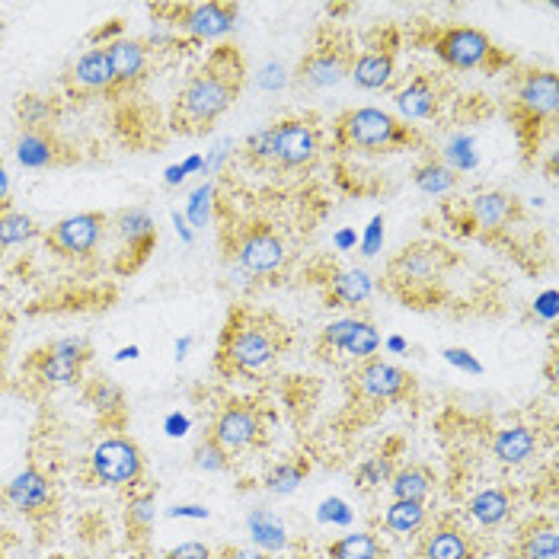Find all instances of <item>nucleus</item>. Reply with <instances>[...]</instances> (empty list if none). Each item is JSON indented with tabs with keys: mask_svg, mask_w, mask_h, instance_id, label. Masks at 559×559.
<instances>
[{
	"mask_svg": "<svg viewBox=\"0 0 559 559\" xmlns=\"http://www.w3.org/2000/svg\"><path fill=\"white\" fill-rule=\"evenodd\" d=\"M247 84V61L237 48L221 45L209 55V61L189 74L176 96L173 129L186 134L209 131L217 119L237 103L240 90Z\"/></svg>",
	"mask_w": 559,
	"mask_h": 559,
	"instance_id": "f257e3e1",
	"label": "nucleus"
},
{
	"mask_svg": "<svg viewBox=\"0 0 559 559\" xmlns=\"http://www.w3.org/2000/svg\"><path fill=\"white\" fill-rule=\"evenodd\" d=\"M288 345H292V333L275 313L234 307L221 330L215 368L224 378L257 381L278 365Z\"/></svg>",
	"mask_w": 559,
	"mask_h": 559,
	"instance_id": "f03ea898",
	"label": "nucleus"
},
{
	"mask_svg": "<svg viewBox=\"0 0 559 559\" xmlns=\"http://www.w3.org/2000/svg\"><path fill=\"white\" fill-rule=\"evenodd\" d=\"M336 141L343 147L361 151V154H393V151H406V147L423 144V138L416 134L413 126L400 122L396 116H390L384 109H374V106L343 112L336 119Z\"/></svg>",
	"mask_w": 559,
	"mask_h": 559,
	"instance_id": "7ed1b4c3",
	"label": "nucleus"
},
{
	"mask_svg": "<svg viewBox=\"0 0 559 559\" xmlns=\"http://www.w3.org/2000/svg\"><path fill=\"white\" fill-rule=\"evenodd\" d=\"M457 265V257L435 240H419L403 247L396 257L390 259L388 278L390 288L403 295L406 301H416L423 295H431L435 285Z\"/></svg>",
	"mask_w": 559,
	"mask_h": 559,
	"instance_id": "20e7f679",
	"label": "nucleus"
},
{
	"mask_svg": "<svg viewBox=\"0 0 559 559\" xmlns=\"http://www.w3.org/2000/svg\"><path fill=\"white\" fill-rule=\"evenodd\" d=\"M265 131H269V147H272V167L278 170H307L317 164L323 151V134L313 116L282 119Z\"/></svg>",
	"mask_w": 559,
	"mask_h": 559,
	"instance_id": "39448f33",
	"label": "nucleus"
},
{
	"mask_svg": "<svg viewBox=\"0 0 559 559\" xmlns=\"http://www.w3.org/2000/svg\"><path fill=\"white\" fill-rule=\"evenodd\" d=\"M90 476L109 489H134L144 479V454L126 435H109L90 451Z\"/></svg>",
	"mask_w": 559,
	"mask_h": 559,
	"instance_id": "423d86ee",
	"label": "nucleus"
},
{
	"mask_svg": "<svg viewBox=\"0 0 559 559\" xmlns=\"http://www.w3.org/2000/svg\"><path fill=\"white\" fill-rule=\"evenodd\" d=\"M431 51L435 58L451 71H476L486 68L496 55L492 39L476 26H441L431 33Z\"/></svg>",
	"mask_w": 559,
	"mask_h": 559,
	"instance_id": "0eeeda50",
	"label": "nucleus"
},
{
	"mask_svg": "<svg viewBox=\"0 0 559 559\" xmlns=\"http://www.w3.org/2000/svg\"><path fill=\"white\" fill-rule=\"evenodd\" d=\"M234 259L250 272V275H275L285 265V243L278 237V230L265 221H250L234 234L230 243Z\"/></svg>",
	"mask_w": 559,
	"mask_h": 559,
	"instance_id": "6e6552de",
	"label": "nucleus"
},
{
	"mask_svg": "<svg viewBox=\"0 0 559 559\" xmlns=\"http://www.w3.org/2000/svg\"><path fill=\"white\" fill-rule=\"evenodd\" d=\"M86 361H90V343L84 336H64L36 352L29 368L45 388H71L81 381Z\"/></svg>",
	"mask_w": 559,
	"mask_h": 559,
	"instance_id": "1a4fd4ad",
	"label": "nucleus"
},
{
	"mask_svg": "<svg viewBox=\"0 0 559 559\" xmlns=\"http://www.w3.org/2000/svg\"><path fill=\"white\" fill-rule=\"evenodd\" d=\"M106 227H109V217L103 212H81V215L61 217L58 224H51L45 230V243L58 257L84 259L99 247Z\"/></svg>",
	"mask_w": 559,
	"mask_h": 559,
	"instance_id": "9d476101",
	"label": "nucleus"
},
{
	"mask_svg": "<svg viewBox=\"0 0 559 559\" xmlns=\"http://www.w3.org/2000/svg\"><path fill=\"white\" fill-rule=\"evenodd\" d=\"M317 348H320V355H343V358H355V361H368L381 348V333L365 317H343L320 330Z\"/></svg>",
	"mask_w": 559,
	"mask_h": 559,
	"instance_id": "9b49d317",
	"label": "nucleus"
},
{
	"mask_svg": "<svg viewBox=\"0 0 559 559\" xmlns=\"http://www.w3.org/2000/svg\"><path fill=\"white\" fill-rule=\"evenodd\" d=\"M352 390L365 403H396L413 390V374L390 365L384 358H368L352 371Z\"/></svg>",
	"mask_w": 559,
	"mask_h": 559,
	"instance_id": "f8f14e48",
	"label": "nucleus"
},
{
	"mask_svg": "<svg viewBox=\"0 0 559 559\" xmlns=\"http://www.w3.org/2000/svg\"><path fill=\"white\" fill-rule=\"evenodd\" d=\"M352 61H355V55L348 51V43H343V39H323V43H317L304 55L295 81L307 86V90H330V86L343 84L345 78H348Z\"/></svg>",
	"mask_w": 559,
	"mask_h": 559,
	"instance_id": "ddd939ff",
	"label": "nucleus"
},
{
	"mask_svg": "<svg viewBox=\"0 0 559 559\" xmlns=\"http://www.w3.org/2000/svg\"><path fill=\"white\" fill-rule=\"evenodd\" d=\"M559 106V78L557 71L531 68L518 78L515 84V116L527 122H550Z\"/></svg>",
	"mask_w": 559,
	"mask_h": 559,
	"instance_id": "4468645a",
	"label": "nucleus"
},
{
	"mask_svg": "<svg viewBox=\"0 0 559 559\" xmlns=\"http://www.w3.org/2000/svg\"><path fill=\"white\" fill-rule=\"evenodd\" d=\"M209 438H215L230 457L240 451H250L262 438V416H259V409L247 406V403H224L217 409Z\"/></svg>",
	"mask_w": 559,
	"mask_h": 559,
	"instance_id": "2eb2a0df",
	"label": "nucleus"
},
{
	"mask_svg": "<svg viewBox=\"0 0 559 559\" xmlns=\"http://www.w3.org/2000/svg\"><path fill=\"white\" fill-rule=\"evenodd\" d=\"M176 26L199 39V43H215L234 33L237 26V7L234 3H217V0H205V3H186L176 7Z\"/></svg>",
	"mask_w": 559,
	"mask_h": 559,
	"instance_id": "dca6fc26",
	"label": "nucleus"
},
{
	"mask_svg": "<svg viewBox=\"0 0 559 559\" xmlns=\"http://www.w3.org/2000/svg\"><path fill=\"white\" fill-rule=\"evenodd\" d=\"M3 499L20 515H45L55 502V489L39 467H26L3 486Z\"/></svg>",
	"mask_w": 559,
	"mask_h": 559,
	"instance_id": "f3484780",
	"label": "nucleus"
},
{
	"mask_svg": "<svg viewBox=\"0 0 559 559\" xmlns=\"http://www.w3.org/2000/svg\"><path fill=\"white\" fill-rule=\"evenodd\" d=\"M518 217L515 195L502 192V189H486L476 192L474 199L467 202V221L474 224L479 234H499L506 227H512V221Z\"/></svg>",
	"mask_w": 559,
	"mask_h": 559,
	"instance_id": "a211bd4d",
	"label": "nucleus"
},
{
	"mask_svg": "<svg viewBox=\"0 0 559 559\" xmlns=\"http://www.w3.org/2000/svg\"><path fill=\"white\" fill-rule=\"evenodd\" d=\"M323 288H326L330 307H361L374 295V278L368 269L340 265V269H330V275L323 278Z\"/></svg>",
	"mask_w": 559,
	"mask_h": 559,
	"instance_id": "6ab92c4d",
	"label": "nucleus"
},
{
	"mask_svg": "<svg viewBox=\"0 0 559 559\" xmlns=\"http://www.w3.org/2000/svg\"><path fill=\"white\" fill-rule=\"evenodd\" d=\"M112 230H116V237L126 243V250L122 253H131V265L138 269L147 253L154 250V243H157V224H154V217L147 215L144 209H126V212H119V215L112 217Z\"/></svg>",
	"mask_w": 559,
	"mask_h": 559,
	"instance_id": "aec40b11",
	"label": "nucleus"
},
{
	"mask_svg": "<svg viewBox=\"0 0 559 559\" xmlns=\"http://www.w3.org/2000/svg\"><path fill=\"white\" fill-rule=\"evenodd\" d=\"M103 48H106L116 86H134L144 81V74L151 68V48H147V43H141V39H112Z\"/></svg>",
	"mask_w": 559,
	"mask_h": 559,
	"instance_id": "412c9836",
	"label": "nucleus"
},
{
	"mask_svg": "<svg viewBox=\"0 0 559 559\" xmlns=\"http://www.w3.org/2000/svg\"><path fill=\"white\" fill-rule=\"evenodd\" d=\"M393 74H396V48L393 45H371L368 51L355 55L352 61V84L361 86V90H384L393 84Z\"/></svg>",
	"mask_w": 559,
	"mask_h": 559,
	"instance_id": "4be33fe9",
	"label": "nucleus"
},
{
	"mask_svg": "<svg viewBox=\"0 0 559 559\" xmlns=\"http://www.w3.org/2000/svg\"><path fill=\"white\" fill-rule=\"evenodd\" d=\"M474 537L451 521L435 524L419 544V559H474Z\"/></svg>",
	"mask_w": 559,
	"mask_h": 559,
	"instance_id": "5701e85b",
	"label": "nucleus"
},
{
	"mask_svg": "<svg viewBox=\"0 0 559 559\" xmlns=\"http://www.w3.org/2000/svg\"><path fill=\"white\" fill-rule=\"evenodd\" d=\"M13 154L26 170H48L61 164V144L51 129H23L13 141Z\"/></svg>",
	"mask_w": 559,
	"mask_h": 559,
	"instance_id": "b1692460",
	"label": "nucleus"
},
{
	"mask_svg": "<svg viewBox=\"0 0 559 559\" xmlns=\"http://www.w3.org/2000/svg\"><path fill=\"white\" fill-rule=\"evenodd\" d=\"M396 109L403 112L406 122H426L438 116V106H441V93L438 84L431 81L429 74H416L403 90H396Z\"/></svg>",
	"mask_w": 559,
	"mask_h": 559,
	"instance_id": "393cba45",
	"label": "nucleus"
},
{
	"mask_svg": "<svg viewBox=\"0 0 559 559\" xmlns=\"http://www.w3.org/2000/svg\"><path fill=\"white\" fill-rule=\"evenodd\" d=\"M68 84H71V90H78V93H109V90H116L106 48H90V51H84L78 58V64L71 68Z\"/></svg>",
	"mask_w": 559,
	"mask_h": 559,
	"instance_id": "a878e982",
	"label": "nucleus"
},
{
	"mask_svg": "<svg viewBox=\"0 0 559 559\" xmlns=\"http://www.w3.org/2000/svg\"><path fill=\"white\" fill-rule=\"evenodd\" d=\"M492 457L499 461V464H506V467H521V464H527L531 457H534V451H537V435L534 429H527V426H506V429H499L492 435Z\"/></svg>",
	"mask_w": 559,
	"mask_h": 559,
	"instance_id": "bb28decb",
	"label": "nucleus"
},
{
	"mask_svg": "<svg viewBox=\"0 0 559 559\" xmlns=\"http://www.w3.org/2000/svg\"><path fill=\"white\" fill-rule=\"evenodd\" d=\"M431 489H435V474L426 464H406L390 476V492L393 499H403V502H426Z\"/></svg>",
	"mask_w": 559,
	"mask_h": 559,
	"instance_id": "cd10ccee",
	"label": "nucleus"
},
{
	"mask_svg": "<svg viewBox=\"0 0 559 559\" xmlns=\"http://www.w3.org/2000/svg\"><path fill=\"white\" fill-rule=\"evenodd\" d=\"M467 512H471V518H474L479 527H499V524H506L509 515H512V496L506 489H499V486L479 489L474 499H471Z\"/></svg>",
	"mask_w": 559,
	"mask_h": 559,
	"instance_id": "c85d7f7f",
	"label": "nucleus"
},
{
	"mask_svg": "<svg viewBox=\"0 0 559 559\" xmlns=\"http://www.w3.org/2000/svg\"><path fill=\"white\" fill-rule=\"evenodd\" d=\"M518 559H559L557 524L554 521H534L515 544Z\"/></svg>",
	"mask_w": 559,
	"mask_h": 559,
	"instance_id": "c756f323",
	"label": "nucleus"
},
{
	"mask_svg": "<svg viewBox=\"0 0 559 559\" xmlns=\"http://www.w3.org/2000/svg\"><path fill=\"white\" fill-rule=\"evenodd\" d=\"M429 524V512H426V502H403V499H393L390 509L384 512V527L396 537H413L419 531H426Z\"/></svg>",
	"mask_w": 559,
	"mask_h": 559,
	"instance_id": "7c9ffc66",
	"label": "nucleus"
},
{
	"mask_svg": "<svg viewBox=\"0 0 559 559\" xmlns=\"http://www.w3.org/2000/svg\"><path fill=\"white\" fill-rule=\"evenodd\" d=\"M247 527H250V537H253L257 550H262V554H278V550H285V547H288L285 524L272 515V512H265V509L250 512V518H247Z\"/></svg>",
	"mask_w": 559,
	"mask_h": 559,
	"instance_id": "2f4dec72",
	"label": "nucleus"
},
{
	"mask_svg": "<svg viewBox=\"0 0 559 559\" xmlns=\"http://www.w3.org/2000/svg\"><path fill=\"white\" fill-rule=\"evenodd\" d=\"M326 557L330 559H384V547L374 534H343L340 540H333L326 547Z\"/></svg>",
	"mask_w": 559,
	"mask_h": 559,
	"instance_id": "473e14b6",
	"label": "nucleus"
},
{
	"mask_svg": "<svg viewBox=\"0 0 559 559\" xmlns=\"http://www.w3.org/2000/svg\"><path fill=\"white\" fill-rule=\"evenodd\" d=\"M86 400H90V406H93L103 419H116V423L126 419V393H122L119 384L99 378V381H93V384L86 388Z\"/></svg>",
	"mask_w": 559,
	"mask_h": 559,
	"instance_id": "72a5a7b5",
	"label": "nucleus"
},
{
	"mask_svg": "<svg viewBox=\"0 0 559 559\" xmlns=\"http://www.w3.org/2000/svg\"><path fill=\"white\" fill-rule=\"evenodd\" d=\"M413 179H416V186L426 192V195H448L454 186H457V173L451 170L444 160H438V157H426L416 173H413Z\"/></svg>",
	"mask_w": 559,
	"mask_h": 559,
	"instance_id": "f704fd0d",
	"label": "nucleus"
},
{
	"mask_svg": "<svg viewBox=\"0 0 559 559\" xmlns=\"http://www.w3.org/2000/svg\"><path fill=\"white\" fill-rule=\"evenodd\" d=\"M310 474V464L307 461H282L275 464L269 474H265V489L272 496H292L301 489V483Z\"/></svg>",
	"mask_w": 559,
	"mask_h": 559,
	"instance_id": "c9c22d12",
	"label": "nucleus"
},
{
	"mask_svg": "<svg viewBox=\"0 0 559 559\" xmlns=\"http://www.w3.org/2000/svg\"><path fill=\"white\" fill-rule=\"evenodd\" d=\"M39 234H43L39 224L29 215H23V212H3L0 215V250L20 247L26 240H36Z\"/></svg>",
	"mask_w": 559,
	"mask_h": 559,
	"instance_id": "e433bc0d",
	"label": "nucleus"
},
{
	"mask_svg": "<svg viewBox=\"0 0 559 559\" xmlns=\"http://www.w3.org/2000/svg\"><path fill=\"white\" fill-rule=\"evenodd\" d=\"M16 116H20L23 129H51L55 106H51L45 96L26 93V96H20V103H16Z\"/></svg>",
	"mask_w": 559,
	"mask_h": 559,
	"instance_id": "4c0bfd02",
	"label": "nucleus"
},
{
	"mask_svg": "<svg viewBox=\"0 0 559 559\" xmlns=\"http://www.w3.org/2000/svg\"><path fill=\"white\" fill-rule=\"evenodd\" d=\"M192 464H195V471H202V474H224V471H230V454L217 444L215 438H205V441H199V448L192 451Z\"/></svg>",
	"mask_w": 559,
	"mask_h": 559,
	"instance_id": "58836bf2",
	"label": "nucleus"
},
{
	"mask_svg": "<svg viewBox=\"0 0 559 559\" xmlns=\"http://www.w3.org/2000/svg\"><path fill=\"white\" fill-rule=\"evenodd\" d=\"M393 476V464H390L388 454H378V457H368L358 471H355V483L358 489L371 492V489H381L384 483H390Z\"/></svg>",
	"mask_w": 559,
	"mask_h": 559,
	"instance_id": "ea45409f",
	"label": "nucleus"
},
{
	"mask_svg": "<svg viewBox=\"0 0 559 559\" xmlns=\"http://www.w3.org/2000/svg\"><path fill=\"white\" fill-rule=\"evenodd\" d=\"M126 521L134 531H151L154 521H157V496L154 492H138L129 499V509H126Z\"/></svg>",
	"mask_w": 559,
	"mask_h": 559,
	"instance_id": "a19ab883",
	"label": "nucleus"
},
{
	"mask_svg": "<svg viewBox=\"0 0 559 559\" xmlns=\"http://www.w3.org/2000/svg\"><path fill=\"white\" fill-rule=\"evenodd\" d=\"M444 157H448V167L454 173L474 170L476 167V154H474V138L471 134H457L448 141L444 147Z\"/></svg>",
	"mask_w": 559,
	"mask_h": 559,
	"instance_id": "79ce46f5",
	"label": "nucleus"
},
{
	"mask_svg": "<svg viewBox=\"0 0 559 559\" xmlns=\"http://www.w3.org/2000/svg\"><path fill=\"white\" fill-rule=\"evenodd\" d=\"M212 199H215V186H212V182H205V186H199V189L192 192L186 215H189V221H192L195 227H205V221L212 217Z\"/></svg>",
	"mask_w": 559,
	"mask_h": 559,
	"instance_id": "37998d69",
	"label": "nucleus"
},
{
	"mask_svg": "<svg viewBox=\"0 0 559 559\" xmlns=\"http://www.w3.org/2000/svg\"><path fill=\"white\" fill-rule=\"evenodd\" d=\"M317 518H320L323 524L348 527V524H352V509L345 506L343 499H326V502H320V509H317Z\"/></svg>",
	"mask_w": 559,
	"mask_h": 559,
	"instance_id": "c03bdc74",
	"label": "nucleus"
},
{
	"mask_svg": "<svg viewBox=\"0 0 559 559\" xmlns=\"http://www.w3.org/2000/svg\"><path fill=\"white\" fill-rule=\"evenodd\" d=\"M164 559H215V550L202 540H186V544L173 547Z\"/></svg>",
	"mask_w": 559,
	"mask_h": 559,
	"instance_id": "a18cd8bd",
	"label": "nucleus"
},
{
	"mask_svg": "<svg viewBox=\"0 0 559 559\" xmlns=\"http://www.w3.org/2000/svg\"><path fill=\"white\" fill-rule=\"evenodd\" d=\"M444 361L454 365V368H461V371H467V374H474V378L476 374H483V365L476 361L467 348H444Z\"/></svg>",
	"mask_w": 559,
	"mask_h": 559,
	"instance_id": "49530a36",
	"label": "nucleus"
},
{
	"mask_svg": "<svg viewBox=\"0 0 559 559\" xmlns=\"http://www.w3.org/2000/svg\"><path fill=\"white\" fill-rule=\"evenodd\" d=\"M381 240H384V215L371 217L368 230H365V243H361V253L365 257H374L381 250Z\"/></svg>",
	"mask_w": 559,
	"mask_h": 559,
	"instance_id": "de8ad7c7",
	"label": "nucleus"
},
{
	"mask_svg": "<svg viewBox=\"0 0 559 559\" xmlns=\"http://www.w3.org/2000/svg\"><path fill=\"white\" fill-rule=\"evenodd\" d=\"M189 429H192V419H189L186 413H170V416L164 419V431H167L170 438H182Z\"/></svg>",
	"mask_w": 559,
	"mask_h": 559,
	"instance_id": "09e8293b",
	"label": "nucleus"
},
{
	"mask_svg": "<svg viewBox=\"0 0 559 559\" xmlns=\"http://www.w3.org/2000/svg\"><path fill=\"white\" fill-rule=\"evenodd\" d=\"M215 559H269V554H262L257 547H224Z\"/></svg>",
	"mask_w": 559,
	"mask_h": 559,
	"instance_id": "8fccbe9b",
	"label": "nucleus"
},
{
	"mask_svg": "<svg viewBox=\"0 0 559 559\" xmlns=\"http://www.w3.org/2000/svg\"><path fill=\"white\" fill-rule=\"evenodd\" d=\"M534 310L544 317V320H554L557 317V292H547V295H540L537 304H534Z\"/></svg>",
	"mask_w": 559,
	"mask_h": 559,
	"instance_id": "3c124183",
	"label": "nucleus"
},
{
	"mask_svg": "<svg viewBox=\"0 0 559 559\" xmlns=\"http://www.w3.org/2000/svg\"><path fill=\"white\" fill-rule=\"evenodd\" d=\"M170 518H192V521H205L209 518V509H202V506H173Z\"/></svg>",
	"mask_w": 559,
	"mask_h": 559,
	"instance_id": "603ef678",
	"label": "nucleus"
},
{
	"mask_svg": "<svg viewBox=\"0 0 559 559\" xmlns=\"http://www.w3.org/2000/svg\"><path fill=\"white\" fill-rule=\"evenodd\" d=\"M173 224H176V234L189 243L192 240V230H189V224H186V215H179V212H173Z\"/></svg>",
	"mask_w": 559,
	"mask_h": 559,
	"instance_id": "864d4df0",
	"label": "nucleus"
},
{
	"mask_svg": "<svg viewBox=\"0 0 559 559\" xmlns=\"http://www.w3.org/2000/svg\"><path fill=\"white\" fill-rule=\"evenodd\" d=\"M10 199V173L3 167V160H0V205Z\"/></svg>",
	"mask_w": 559,
	"mask_h": 559,
	"instance_id": "5fc2aeb1",
	"label": "nucleus"
},
{
	"mask_svg": "<svg viewBox=\"0 0 559 559\" xmlns=\"http://www.w3.org/2000/svg\"><path fill=\"white\" fill-rule=\"evenodd\" d=\"M355 243H358V237H355L352 230H343V234H336V247H340V250H352Z\"/></svg>",
	"mask_w": 559,
	"mask_h": 559,
	"instance_id": "6e6d98bb",
	"label": "nucleus"
},
{
	"mask_svg": "<svg viewBox=\"0 0 559 559\" xmlns=\"http://www.w3.org/2000/svg\"><path fill=\"white\" fill-rule=\"evenodd\" d=\"M202 167H205V160H202V157H189L186 164H179V170H182V176H189V173L202 170Z\"/></svg>",
	"mask_w": 559,
	"mask_h": 559,
	"instance_id": "4d7b16f0",
	"label": "nucleus"
},
{
	"mask_svg": "<svg viewBox=\"0 0 559 559\" xmlns=\"http://www.w3.org/2000/svg\"><path fill=\"white\" fill-rule=\"evenodd\" d=\"M138 352H141L138 345H126V348H119V355H116V358H119V361H134V358H138Z\"/></svg>",
	"mask_w": 559,
	"mask_h": 559,
	"instance_id": "13d9d810",
	"label": "nucleus"
},
{
	"mask_svg": "<svg viewBox=\"0 0 559 559\" xmlns=\"http://www.w3.org/2000/svg\"><path fill=\"white\" fill-rule=\"evenodd\" d=\"M189 345H192V336H182V340L176 343V361H182V358H186Z\"/></svg>",
	"mask_w": 559,
	"mask_h": 559,
	"instance_id": "bf43d9fd",
	"label": "nucleus"
},
{
	"mask_svg": "<svg viewBox=\"0 0 559 559\" xmlns=\"http://www.w3.org/2000/svg\"><path fill=\"white\" fill-rule=\"evenodd\" d=\"M388 348H390V352H396V355H400V352H406V343H403L400 336H393V340H388Z\"/></svg>",
	"mask_w": 559,
	"mask_h": 559,
	"instance_id": "052dcab7",
	"label": "nucleus"
},
{
	"mask_svg": "<svg viewBox=\"0 0 559 559\" xmlns=\"http://www.w3.org/2000/svg\"><path fill=\"white\" fill-rule=\"evenodd\" d=\"M0 559H3V554H0Z\"/></svg>",
	"mask_w": 559,
	"mask_h": 559,
	"instance_id": "680f3d73",
	"label": "nucleus"
}]
</instances>
